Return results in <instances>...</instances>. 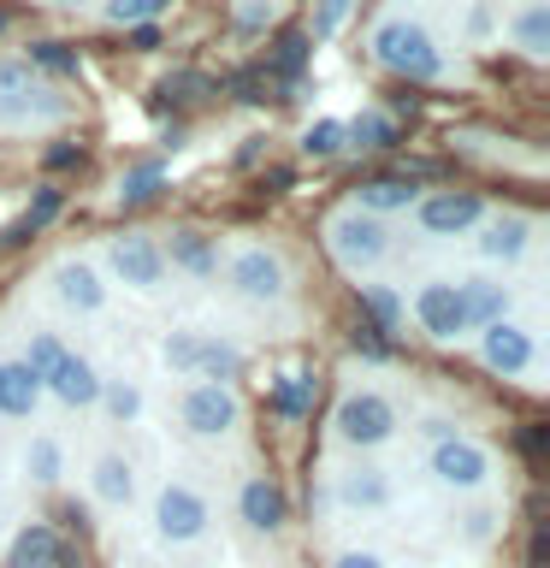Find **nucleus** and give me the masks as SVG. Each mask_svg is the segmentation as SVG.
<instances>
[{
    "instance_id": "1",
    "label": "nucleus",
    "mask_w": 550,
    "mask_h": 568,
    "mask_svg": "<svg viewBox=\"0 0 550 568\" xmlns=\"http://www.w3.org/2000/svg\"><path fill=\"white\" fill-rule=\"evenodd\" d=\"M373 60L403 71V78H420V83L444 71V53H438L432 36H426V24H415V18H403V12L379 18V30H373Z\"/></svg>"
},
{
    "instance_id": "2",
    "label": "nucleus",
    "mask_w": 550,
    "mask_h": 568,
    "mask_svg": "<svg viewBox=\"0 0 550 568\" xmlns=\"http://www.w3.org/2000/svg\"><path fill=\"white\" fill-rule=\"evenodd\" d=\"M326 248H332V261L344 266V273L361 278V273H373V266L390 255V231H385V220H373V213L344 207L326 225Z\"/></svg>"
},
{
    "instance_id": "3",
    "label": "nucleus",
    "mask_w": 550,
    "mask_h": 568,
    "mask_svg": "<svg viewBox=\"0 0 550 568\" xmlns=\"http://www.w3.org/2000/svg\"><path fill=\"white\" fill-rule=\"evenodd\" d=\"M390 433H397V403H390L385 390H349V397L337 403V444L373 450V444H385Z\"/></svg>"
},
{
    "instance_id": "4",
    "label": "nucleus",
    "mask_w": 550,
    "mask_h": 568,
    "mask_svg": "<svg viewBox=\"0 0 550 568\" xmlns=\"http://www.w3.org/2000/svg\"><path fill=\"white\" fill-rule=\"evenodd\" d=\"M207 521H213V509H207V497L190 486V479H166L160 486V497H154V532L166 545H195L207 532Z\"/></svg>"
},
{
    "instance_id": "5",
    "label": "nucleus",
    "mask_w": 550,
    "mask_h": 568,
    "mask_svg": "<svg viewBox=\"0 0 550 568\" xmlns=\"http://www.w3.org/2000/svg\"><path fill=\"white\" fill-rule=\"evenodd\" d=\"M48 119H65V101L42 78H30V65H0V124H48Z\"/></svg>"
},
{
    "instance_id": "6",
    "label": "nucleus",
    "mask_w": 550,
    "mask_h": 568,
    "mask_svg": "<svg viewBox=\"0 0 550 568\" xmlns=\"http://www.w3.org/2000/svg\"><path fill=\"white\" fill-rule=\"evenodd\" d=\"M432 479L444 491H479L491 479V450L486 444H473V438H444L432 444Z\"/></svg>"
},
{
    "instance_id": "7",
    "label": "nucleus",
    "mask_w": 550,
    "mask_h": 568,
    "mask_svg": "<svg viewBox=\"0 0 550 568\" xmlns=\"http://www.w3.org/2000/svg\"><path fill=\"white\" fill-rule=\"evenodd\" d=\"M237 397H231V385H213V379H202V385H190L184 390V408H177V420H184V433H195V438H225L231 426H237Z\"/></svg>"
},
{
    "instance_id": "8",
    "label": "nucleus",
    "mask_w": 550,
    "mask_h": 568,
    "mask_svg": "<svg viewBox=\"0 0 550 568\" xmlns=\"http://www.w3.org/2000/svg\"><path fill=\"white\" fill-rule=\"evenodd\" d=\"M415 320L426 337H438V344H450V337L468 332V314H461V291L456 278H426L415 291Z\"/></svg>"
},
{
    "instance_id": "9",
    "label": "nucleus",
    "mask_w": 550,
    "mask_h": 568,
    "mask_svg": "<svg viewBox=\"0 0 550 568\" xmlns=\"http://www.w3.org/2000/svg\"><path fill=\"white\" fill-rule=\"evenodd\" d=\"M479 355H486V367L503 373V379H521V373L539 367V344H532V332L515 326V320H497V326H486V344H479Z\"/></svg>"
},
{
    "instance_id": "10",
    "label": "nucleus",
    "mask_w": 550,
    "mask_h": 568,
    "mask_svg": "<svg viewBox=\"0 0 550 568\" xmlns=\"http://www.w3.org/2000/svg\"><path fill=\"white\" fill-rule=\"evenodd\" d=\"M225 278H231V291L248 296V302H278L284 296V266H278V255H266V248H237L225 266Z\"/></svg>"
},
{
    "instance_id": "11",
    "label": "nucleus",
    "mask_w": 550,
    "mask_h": 568,
    "mask_svg": "<svg viewBox=\"0 0 550 568\" xmlns=\"http://www.w3.org/2000/svg\"><path fill=\"white\" fill-rule=\"evenodd\" d=\"M113 273L119 284H131V291H160L166 284V255H160V243L154 237H119L113 243Z\"/></svg>"
},
{
    "instance_id": "12",
    "label": "nucleus",
    "mask_w": 550,
    "mask_h": 568,
    "mask_svg": "<svg viewBox=\"0 0 550 568\" xmlns=\"http://www.w3.org/2000/svg\"><path fill=\"white\" fill-rule=\"evenodd\" d=\"M337 504L349 515H385L397 504V486H390L385 468H344L337 474Z\"/></svg>"
},
{
    "instance_id": "13",
    "label": "nucleus",
    "mask_w": 550,
    "mask_h": 568,
    "mask_svg": "<svg viewBox=\"0 0 550 568\" xmlns=\"http://www.w3.org/2000/svg\"><path fill=\"white\" fill-rule=\"evenodd\" d=\"M420 207V231L426 237H456V231H468V225H479V195H456V190H444V195H426V202H415Z\"/></svg>"
},
{
    "instance_id": "14",
    "label": "nucleus",
    "mask_w": 550,
    "mask_h": 568,
    "mask_svg": "<svg viewBox=\"0 0 550 568\" xmlns=\"http://www.w3.org/2000/svg\"><path fill=\"white\" fill-rule=\"evenodd\" d=\"M42 385H48V390H53V397H60L65 408H89V403H101V373L89 367L83 355H71V349L60 355V367H53Z\"/></svg>"
},
{
    "instance_id": "15",
    "label": "nucleus",
    "mask_w": 550,
    "mask_h": 568,
    "mask_svg": "<svg viewBox=\"0 0 550 568\" xmlns=\"http://www.w3.org/2000/svg\"><path fill=\"white\" fill-rule=\"evenodd\" d=\"M461 291V314H468V332L479 326H497V320H509V284L503 278H456Z\"/></svg>"
},
{
    "instance_id": "16",
    "label": "nucleus",
    "mask_w": 550,
    "mask_h": 568,
    "mask_svg": "<svg viewBox=\"0 0 550 568\" xmlns=\"http://www.w3.org/2000/svg\"><path fill=\"white\" fill-rule=\"evenodd\" d=\"M53 296H60L65 308H78V314H95L106 302V284L89 261H60L53 266Z\"/></svg>"
},
{
    "instance_id": "17",
    "label": "nucleus",
    "mask_w": 550,
    "mask_h": 568,
    "mask_svg": "<svg viewBox=\"0 0 550 568\" xmlns=\"http://www.w3.org/2000/svg\"><path fill=\"white\" fill-rule=\"evenodd\" d=\"M160 255L190 278H220V243L202 237V231H172V248H160Z\"/></svg>"
},
{
    "instance_id": "18",
    "label": "nucleus",
    "mask_w": 550,
    "mask_h": 568,
    "mask_svg": "<svg viewBox=\"0 0 550 568\" xmlns=\"http://www.w3.org/2000/svg\"><path fill=\"white\" fill-rule=\"evenodd\" d=\"M42 403V379L24 362H0V420H30Z\"/></svg>"
},
{
    "instance_id": "19",
    "label": "nucleus",
    "mask_w": 550,
    "mask_h": 568,
    "mask_svg": "<svg viewBox=\"0 0 550 568\" xmlns=\"http://www.w3.org/2000/svg\"><path fill=\"white\" fill-rule=\"evenodd\" d=\"M420 202V190L408 184V178H367V184H355V213H408Z\"/></svg>"
},
{
    "instance_id": "20",
    "label": "nucleus",
    "mask_w": 550,
    "mask_h": 568,
    "mask_svg": "<svg viewBox=\"0 0 550 568\" xmlns=\"http://www.w3.org/2000/svg\"><path fill=\"white\" fill-rule=\"evenodd\" d=\"M527 237H532V220H521V213H503V220L486 225L479 255H486V261H521V255H527Z\"/></svg>"
},
{
    "instance_id": "21",
    "label": "nucleus",
    "mask_w": 550,
    "mask_h": 568,
    "mask_svg": "<svg viewBox=\"0 0 550 568\" xmlns=\"http://www.w3.org/2000/svg\"><path fill=\"white\" fill-rule=\"evenodd\" d=\"M53 562H60V539H53L48 521H30L7 550V568H53Z\"/></svg>"
},
{
    "instance_id": "22",
    "label": "nucleus",
    "mask_w": 550,
    "mask_h": 568,
    "mask_svg": "<svg viewBox=\"0 0 550 568\" xmlns=\"http://www.w3.org/2000/svg\"><path fill=\"white\" fill-rule=\"evenodd\" d=\"M509 36H515V48H521L527 60H544L550 53V7L544 0H527V7L509 18Z\"/></svg>"
},
{
    "instance_id": "23",
    "label": "nucleus",
    "mask_w": 550,
    "mask_h": 568,
    "mask_svg": "<svg viewBox=\"0 0 550 568\" xmlns=\"http://www.w3.org/2000/svg\"><path fill=\"white\" fill-rule=\"evenodd\" d=\"M95 497L106 509H131V497H136V468L124 456H101L95 462Z\"/></svg>"
},
{
    "instance_id": "24",
    "label": "nucleus",
    "mask_w": 550,
    "mask_h": 568,
    "mask_svg": "<svg viewBox=\"0 0 550 568\" xmlns=\"http://www.w3.org/2000/svg\"><path fill=\"white\" fill-rule=\"evenodd\" d=\"M243 521L255 532H278L284 527V491L266 486V479H248L243 486Z\"/></svg>"
},
{
    "instance_id": "25",
    "label": "nucleus",
    "mask_w": 550,
    "mask_h": 568,
    "mask_svg": "<svg viewBox=\"0 0 550 568\" xmlns=\"http://www.w3.org/2000/svg\"><path fill=\"white\" fill-rule=\"evenodd\" d=\"M24 468H30L35 486H60V474H65V444H60V438H30Z\"/></svg>"
},
{
    "instance_id": "26",
    "label": "nucleus",
    "mask_w": 550,
    "mask_h": 568,
    "mask_svg": "<svg viewBox=\"0 0 550 568\" xmlns=\"http://www.w3.org/2000/svg\"><path fill=\"white\" fill-rule=\"evenodd\" d=\"M361 302H367L373 332H379V337H385V332H397V326H403V314H408V308H403V296L390 291V284H361Z\"/></svg>"
},
{
    "instance_id": "27",
    "label": "nucleus",
    "mask_w": 550,
    "mask_h": 568,
    "mask_svg": "<svg viewBox=\"0 0 550 568\" xmlns=\"http://www.w3.org/2000/svg\"><path fill=\"white\" fill-rule=\"evenodd\" d=\"M60 355H65V344L53 332H30V344H24V355H18V362H24L35 379H48L53 367H60Z\"/></svg>"
},
{
    "instance_id": "28",
    "label": "nucleus",
    "mask_w": 550,
    "mask_h": 568,
    "mask_svg": "<svg viewBox=\"0 0 550 568\" xmlns=\"http://www.w3.org/2000/svg\"><path fill=\"white\" fill-rule=\"evenodd\" d=\"M344 131L361 142V149H397V124H390L385 113H361V119H349Z\"/></svg>"
},
{
    "instance_id": "29",
    "label": "nucleus",
    "mask_w": 550,
    "mask_h": 568,
    "mask_svg": "<svg viewBox=\"0 0 550 568\" xmlns=\"http://www.w3.org/2000/svg\"><path fill=\"white\" fill-rule=\"evenodd\" d=\"M172 0H106V24H124V30H142L149 18H160Z\"/></svg>"
},
{
    "instance_id": "30",
    "label": "nucleus",
    "mask_w": 550,
    "mask_h": 568,
    "mask_svg": "<svg viewBox=\"0 0 550 568\" xmlns=\"http://www.w3.org/2000/svg\"><path fill=\"white\" fill-rule=\"evenodd\" d=\"M101 403H106L113 420H136L142 415V390L131 379H101Z\"/></svg>"
},
{
    "instance_id": "31",
    "label": "nucleus",
    "mask_w": 550,
    "mask_h": 568,
    "mask_svg": "<svg viewBox=\"0 0 550 568\" xmlns=\"http://www.w3.org/2000/svg\"><path fill=\"white\" fill-rule=\"evenodd\" d=\"M273 65L284 71V78H302V65H308V36L302 30H284L273 42Z\"/></svg>"
},
{
    "instance_id": "32",
    "label": "nucleus",
    "mask_w": 550,
    "mask_h": 568,
    "mask_svg": "<svg viewBox=\"0 0 550 568\" xmlns=\"http://www.w3.org/2000/svg\"><path fill=\"white\" fill-rule=\"evenodd\" d=\"M160 184H166V172H160V166H136V172H124V178H119V202H124V207H136V202H149Z\"/></svg>"
},
{
    "instance_id": "33",
    "label": "nucleus",
    "mask_w": 550,
    "mask_h": 568,
    "mask_svg": "<svg viewBox=\"0 0 550 568\" xmlns=\"http://www.w3.org/2000/svg\"><path fill=\"white\" fill-rule=\"evenodd\" d=\"M53 213H60V190H42V195L30 202V213H24V220H18V225L7 231V243H24L30 231H42V225L53 220Z\"/></svg>"
},
{
    "instance_id": "34",
    "label": "nucleus",
    "mask_w": 550,
    "mask_h": 568,
    "mask_svg": "<svg viewBox=\"0 0 550 568\" xmlns=\"http://www.w3.org/2000/svg\"><path fill=\"white\" fill-rule=\"evenodd\" d=\"M344 142H349L344 119H319V124H308V136H302V149L326 160V154H337V149H344Z\"/></svg>"
},
{
    "instance_id": "35",
    "label": "nucleus",
    "mask_w": 550,
    "mask_h": 568,
    "mask_svg": "<svg viewBox=\"0 0 550 568\" xmlns=\"http://www.w3.org/2000/svg\"><path fill=\"white\" fill-rule=\"evenodd\" d=\"M160 355H166V367H177V373H195V362H202V332H172Z\"/></svg>"
},
{
    "instance_id": "36",
    "label": "nucleus",
    "mask_w": 550,
    "mask_h": 568,
    "mask_svg": "<svg viewBox=\"0 0 550 568\" xmlns=\"http://www.w3.org/2000/svg\"><path fill=\"white\" fill-rule=\"evenodd\" d=\"M30 65H42V71H60V78H78V53L60 48V42H35L30 48Z\"/></svg>"
},
{
    "instance_id": "37",
    "label": "nucleus",
    "mask_w": 550,
    "mask_h": 568,
    "mask_svg": "<svg viewBox=\"0 0 550 568\" xmlns=\"http://www.w3.org/2000/svg\"><path fill=\"white\" fill-rule=\"evenodd\" d=\"M349 7H355V0H319V7H314V24L302 30V36H319V42H326V36H337V24L349 18Z\"/></svg>"
},
{
    "instance_id": "38",
    "label": "nucleus",
    "mask_w": 550,
    "mask_h": 568,
    "mask_svg": "<svg viewBox=\"0 0 550 568\" xmlns=\"http://www.w3.org/2000/svg\"><path fill=\"white\" fill-rule=\"evenodd\" d=\"M497 521H503L497 509H468V515H461V539H468V545H491Z\"/></svg>"
},
{
    "instance_id": "39",
    "label": "nucleus",
    "mask_w": 550,
    "mask_h": 568,
    "mask_svg": "<svg viewBox=\"0 0 550 568\" xmlns=\"http://www.w3.org/2000/svg\"><path fill=\"white\" fill-rule=\"evenodd\" d=\"M160 95H166V101H202V95H213V83L195 78V71H177V78L160 83Z\"/></svg>"
},
{
    "instance_id": "40",
    "label": "nucleus",
    "mask_w": 550,
    "mask_h": 568,
    "mask_svg": "<svg viewBox=\"0 0 550 568\" xmlns=\"http://www.w3.org/2000/svg\"><path fill=\"white\" fill-rule=\"evenodd\" d=\"M308 403H314V379H308V373H296V379L278 385V408H284V415H302Z\"/></svg>"
},
{
    "instance_id": "41",
    "label": "nucleus",
    "mask_w": 550,
    "mask_h": 568,
    "mask_svg": "<svg viewBox=\"0 0 550 568\" xmlns=\"http://www.w3.org/2000/svg\"><path fill=\"white\" fill-rule=\"evenodd\" d=\"M273 18H278L273 0H243V7H237V30H266Z\"/></svg>"
},
{
    "instance_id": "42",
    "label": "nucleus",
    "mask_w": 550,
    "mask_h": 568,
    "mask_svg": "<svg viewBox=\"0 0 550 568\" xmlns=\"http://www.w3.org/2000/svg\"><path fill=\"white\" fill-rule=\"evenodd\" d=\"M355 349H361V355H373V362H385V355H390V344H385V337L373 332V326H361V332H355Z\"/></svg>"
},
{
    "instance_id": "43",
    "label": "nucleus",
    "mask_w": 550,
    "mask_h": 568,
    "mask_svg": "<svg viewBox=\"0 0 550 568\" xmlns=\"http://www.w3.org/2000/svg\"><path fill=\"white\" fill-rule=\"evenodd\" d=\"M468 36H473V42H486V36H491V0H473V18H468Z\"/></svg>"
},
{
    "instance_id": "44",
    "label": "nucleus",
    "mask_w": 550,
    "mask_h": 568,
    "mask_svg": "<svg viewBox=\"0 0 550 568\" xmlns=\"http://www.w3.org/2000/svg\"><path fill=\"white\" fill-rule=\"evenodd\" d=\"M332 568H385V557H379V550H344Z\"/></svg>"
},
{
    "instance_id": "45",
    "label": "nucleus",
    "mask_w": 550,
    "mask_h": 568,
    "mask_svg": "<svg viewBox=\"0 0 550 568\" xmlns=\"http://www.w3.org/2000/svg\"><path fill=\"white\" fill-rule=\"evenodd\" d=\"M420 433L432 438V444H444V438H456V420H444V415H426V420H420Z\"/></svg>"
},
{
    "instance_id": "46",
    "label": "nucleus",
    "mask_w": 550,
    "mask_h": 568,
    "mask_svg": "<svg viewBox=\"0 0 550 568\" xmlns=\"http://www.w3.org/2000/svg\"><path fill=\"white\" fill-rule=\"evenodd\" d=\"M48 166H53V172H60V166H78V149H65V142H60V149H48Z\"/></svg>"
},
{
    "instance_id": "47",
    "label": "nucleus",
    "mask_w": 550,
    "mask_h": 568,
    "mask_svg": "<svg viewBox=\"0 0 550 568\" xmlns=\"http://www.w3.org/2000/svg\"><path fill=\"white\" fill-rule=\"evenodd\" d=\"M53 568H83L78 557H71V550H60V562H53Z\"/></svg>"
},
{
    "instance_id": "48",
    "label": "nucleus",
    "mask_w": 550,
    "mask_h": 568,
    "mask_svg": "<svg viewBox=\"0 0 550 568\" xmlns=\"http://www.w3.org/2000/svg\"><path fill=\"white\" fill-rule=\"evenodd\" d=\"M60 7H89V0H60Z\"/></svg>"
},
{
    "instance_id": "49",
    "label": "nucleus",
    "mask_w": 550,
    "mask_h": 568,
    "mask_svg": "<svg viewBox=\"0 0 550 568\" xmlns=\"http://www.w3.org/2000/svg\"><path fill=\"white\" fill-rule=\"evenodd\" d=\"M131 568H149V562H131Z\"/></svg>"
},
{
    "instance_id": "50",
    "label": "nucleus",
    "mask_w": 550,
    "mask_h": 568,
    "mask_svg": "<svg viewBox=\"0 0 550 568\" xmlns=\"http://www.w3.org/2000/svg\"><path fill=\"white\" fill-rule=\"evenodd\" d=\"M0 24H7V18H0Z\"/></svg>"
}]
</instances>
